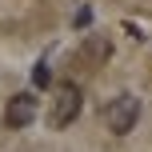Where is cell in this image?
Segmentation results:
<instances>
[{"label":"cell","instance_id":"8992f818","mask_svg":"<svg viewBox=\"0 0 152 152\" xmlns=\"http://www.w3.org/2000/svg\"><path fill=\"white\" fill-rule=\"evenodd\" d=\"M72 24H76V28H88V24H92V8H76Z\"/></svg>","mask_w":152,"mask_h":152},{"label":"cell","instance_id":"5b68a950","mask_svg":"<svg viewBox=\"0 0 152 152\" xmlns=\"http://www.w3.org/2000/svg\"><path fill=\"white\" fill-rule=\"evenodd\" d=\"M32 84H36V88H48V84H52V72H48V64H36V68H32Z\"/></svg>","mask_w":152,"mask_h":152},{"label":"cell","instance_id":"7a4b0ae2","mask_svg":"<svg viewBox=\"0 0 152 152\" xmlns=\"http://www.w3.org/2000/svg\"><path fill=\"white\" fill-rule=\"evenodd\" d=\"M80 104H84V92L76 88V84H56L52 92V104H48V124L52 128H68V124L80 116Z\"/></svg>","mask_w":152,"mask_h":152},{"label":"cell","instance_id":"277c9868","mask_svg":"<svg viewBox=\"0 0 152 152\" xmlns=\"http://www.w3.org/2000/svg\"><path fill=\"white\" fill-rule=\"evenodd\" d=\"M80 60L92 64V68H96V64H104V60H112V40H108V36H96V32H92V36H84Z\"/></svg>","mask_w":152,"mask_h":152},{"label":"cell","instance_id":"6da1fadb","mask_svg":"<svg viewBox=\"0 0 152 152\" xmlns=\"http://www.w3.org/2000/svg\"><path fill=\"white\" fill-rule=\"evenodd\" d=\"M136 120H140V100L132 96V92H120V96H112L104 104V124L116 136H128V132L136 128Z\"/></svg>","mask_w":152,"mask_h":152},{"label":"cell","instance_id":"3957f363","mask_svg":"<svg viewBox=\"0 0 152 152\" xmlns=\"http://www.w3.org/2000/svg\"><path fill=\"white\" fill-rule=\"evenodd\" d=\"M32 120H36V96L32 92H16L4 108V124L8 128H28Z\"/></svg>","mask_w":152,"mask_h":152}]
</instances>
